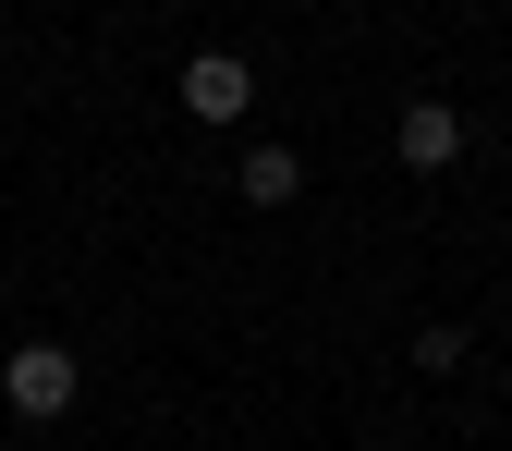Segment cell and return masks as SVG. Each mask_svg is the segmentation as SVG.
<instances>
[{"instance_id": "5", "label": "cell", "mask_w": 512, "mask_h": 451, "mask_svg": "<svg viewBox=\"0 0 512 451\" xmlns=\"http://www.w3.org/2000/svg\"><path fill=\"white\" fill-rule=\"evenodd\" d=\"M415 366H427V378H452V366H464V330H452V317H439V330H415Z\"/></svg>"}, {"instance_id": "4", "label": "cell", "mask_w": 512, "mask_h": 451, "mask_svg": "<svg viewBox=\"0 0 512 451\" xmlns=\"http://www.w3.org/2000/svg\"><path fill=\"white\" fill-rule=\"evenodd\" d=\"M232 183H244V208H293V196H305V159H293L281 135H256V147L232 159Z\"/></svg>"}, {"instance_id": "3", "label": "cell", "mask_w": 512, "mask_h": 451, "mask_svg": "<svg viewBox=\"0 0 512 451\" xmlns=\"http://www.w3.org/2000/svg\"><path fill=\"white\" fill-rule=\"evenodd\" d=\"M391 159H403V171H452V159H464V110H452V98H415V110L391 122Z\"/></svg>"}, {"instance_id": "6", "label": "cell", "mask_w": 512, "mask_h": 451, "mask_svg": "<svg viewBox=\"0 0 512 451\" xmlns=\"http://www.w3.org/2000/svg\"><path fill=\"white\" fill-rule=\"evenodd\" d=\"M500 391H512V354H500Z\"/></svg>"}, {"instance_id": "2", "label": "cell", "mask_w": 512, "mask_h": 451, "mask_svg": "<svg viewBox=\"0 0 512 451\" xmlns=\"http://www.w3.org/2000/svg\"><path fill=\"white\" fill-rule=\"evenodd\" d=\"M183 110H196V122H244L256 110V61L244 49H196V61H183Z\"/></svg>"}, {"instance_id": "1", "label": "cell", "mask_w": 512, "mask_h": 451, "mask_svg": "<svg viewBox=\"0 0 512 451\" xmlns=\"http://www.w3.org/2000/svg\"><path fill=\"white\" fill-rule=\"evenodd\" d=\"M0 391H13V415L25 427H49V415H74V391H86V366H74V342H13V366H0Z\"/></svg>"}]
</instances>
